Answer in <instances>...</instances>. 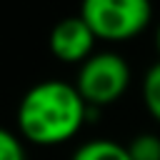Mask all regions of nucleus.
<instances>
[{
    "label": "nucleus",
    "instance_id": "1",
    "mask_svg": "<svg viewBox=\"0 0 160 160\" xmlns=\"http://www.w3.org/2000/svg\"><path fill=\"white\" fill-rule=\"evenodd\" d=\"M90 112L92 110L80 98L75 82L40 80L22 92L15 120L18 132L25 142L52 148L72 140Z\"/></svg>",
    "mask_w": 160,
    "mask_h": 160
},
{
    "label": "nucleus",
    "instance_id": "2",
    "mask_svg": "<svg viewBox=\"0 0 160 160\" xmlns=\"http://www.w3.org/2000/svg\"><path fill=\"white\" fill-rule=\"evenodd\" d=\"M130 65L115 50L92 52L80 68L75 78V88L90 110L108 108L118 102L130 88Z\"/></svg>",
    "mask_w": 160,
    "mask_h": 160
},
{
    "label": "nucleus",
    "instance_id": "3",
    "mask_svg": "<svg viewBox=\"0 0 160 160\" xmlns=\"http://www.w3.org/2000/svg\"><path fill=\"white\" fill-rule=\"evenodd\" d=\"M78 15L98 40L125 42L150 25L152 8L145 0H85Z\"/></svg>",
    "mask_w": 160,
    "mask_h": 160
},
{
    "label": "nucleus",
    "instance_id": "4",
    "mask_svg": "<svg viewBox=\"0 0 160 160\" xmlns=\"http://www.w3.org/2000/svg\"><path fill=\"white\" fill-rule=\"evenodd\" d=\"M95 42H98V38L92 35V30L88 28V22L80 15L58 20L48 38L50 52L60 62H68V65H82L95 52Z\"/></svg>",
    "mask_w": 160,
    "mask_h": 160
},
{
    "label": "nucleus",
    "instance_id": "5",
    "mask_svg": "<svg viewBox=\"0 0 160 160\" xmlns=\"http://www.w3.org/2000/svg\"><path fill=\"white\" fill-rule=\"evenodd\" d=\"M70 160H132L128 145L110 140V138H92L75 148Z\"/></svg>",
    "mask_w": 160,
    "mask_h": 160
},
{
    "label": "nucleus",
    "instance_id": "6",
    "mask_svg": "<svg viewBox=\"0 0 160 160\" xmlns=\"http://www.w3.org/2000/svg\"><path fill=\"white\" fill-rule=\"evenodd\" d=\"M140 95H142L145 110L160 122V60L152 62V65L145 70L142 85H140Z\"/></svg>",
    "mask_w": 160,
    "mask_h": 160
},
{
    "label": "nucleus",
    "instance_id": "7",
    "mask_svg": "<svg viewBox=\"0 0 160 160\" xmlns=\"http://www.w3.org/2000/svg\"><path fill=\"white\" fill-rule=\"evenodd\" d=\"M128 152L132 160H160V135L140 132L128 142Z\"/></svg>",
    "mask_w": 160,
    "mask_h": 160
},
{
    "label": "nucleus",
    "instance_id": "8",
    "mask_svg": "<svg viewBox=\"0 0 160 160\" xmlns=\"http://www.w3.org/2000/svg\"><path fill=\"white\" fill-rule=\"evenodd\" d=\"M0 160H25L22 138L8 128H0Z\"/></svg>",
    "mask_w": 160,
    "mask_h": 160
},
{
    "label": "nucleus",
    "instance_id": "9",
    "mask_svg": "<svg viewBox=\"0 0 160 160\" xmlns=\"http://www.w3.org/2000/svg\"><path fill=\"white\" fill-rule=\"evenodd\" d=\"M155 50L160 52V22H158V28H155Z\"/></svg>",
    "mask_w": 160,
    "mask_h": 160
}]
</instances>
